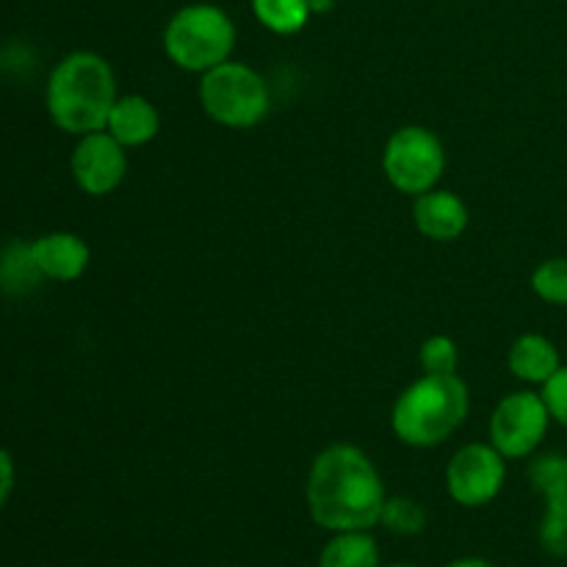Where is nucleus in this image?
Returning a JSON list of instances; mask_svg holds the SVG:
<instances>
[{"mask_svg": "<svg viewBox=\"0 0 567 567\" xmlns=\"http://www.w3.org/2000/svg\"><path fill=\"white\" fill-rule=\"evenodd\" d=\"M385 482L374 460L352 443H332L310 463L305 502L324 532H371L385 507Z\"/></svg>", "mask_w": 567, "mask_h": 567, "instance_id": "obj_1", "label": "nucleus"}, {"mask_svg": "<svg viewBox=\"0 0 567 567\" xmlns=\"http://www.w3.org/2000/svg\"><path fill=\"white\" fill-rule=\"evenodd\" d=\"M120 89L116 72L105 55L94 50H72L50 70L44 83V105L59 131L70 136L105 131Z\"/></svg>", "mask_w": 567, "mask_h": 567, "instance_id": "obj_2", "label": "nucleus"}, {"mask_svg": "<svg viewBox=\"0 0 567 567\" xmlns=\"http://www.w3.org/2000/svg\"><path fill=\"white\" fill-rule=\"evenodd\" d=\"M471 393L460 374H421L396 396L391 430L410 449H435L468 421Z\"/></svg>", "mask_w": 567, "mask_h": 567, "instance_id": "obj_3", "label": "nucleus"}, {"mask_svg": "<svg viewBox=\"0 0 567 567\" xmlns=\"http://www.w3.org/2000/svg\"><path fill=\"white\" fill-rule=\"evenodd\" d=\"M161 44L172 66L205 75L233 59L236 22L216 3H188L166 20Z\"/></svg>", "mask_w": 567, "mask_h": 567, "instance_id": "obj_4", "label": "nucleus"}, {"mask_svg": "<svg viewBox=\"0 0 567 567\" xmlns=\"http://www.w3.org/2000/svg\"><path fill=\"white\" fill-rule=\"evenodd\" d=\"M197 97L205 116L227 131H249L260 125L271 109L266 78L244 61H225L199 75Z\"/></svg>", "mask_w": 567, "mask_h": 567, "instance_id": "obj_5", "label": "nucleus"}, {"mask_svg": "<svg viewBox=\"0 0 567 567\" xmlns=\"http://www.w3.org/2000/svg\"><path fill=\"white\" fill-rule=\"evenodd\" d=\"M382 175L399 194L419 197L441 186L446 175V147L424 125H404L382 147Z\"/></svg>", "mask_w": 567, "mask_h": 567, "instance_id": "obj_6", "label": "nucleus"}, {"mask_svg": "<svg viewBox=\"0 0 567 567\" xmlns=\"http://www.w3.org/2000/svg\"><path fill=\"white\" fill-rule=\"evenodd\" d=\"M554 419L537 388H520L498 399L487 424V437L507 460H532L546 443Z\"/></svg>", "mask_w": 567, "mask_h": 567, "instance_id": "obj_7", "label": "nucleus"}, {"mask_svg": "<svg viewBox=\"0 0 567 567\" xmlns=\"http://www.w3.org/2000/svg\"><path fill=\"white\" fill-rule=\"evenodd\" d=\"M509 460L491 441L460 446L446 465V493L465 509L487 507L507 485Z\"/></svg>", "mask_w": 567, "mask_h": 567, "instance_id": "obj_8", "label": "nucleus"}, {"mask_svg": "<svg viewBox=\"0 0 567 567\" xmlns=\"http://www.w3.org/2000/svg\"><path fill=\"white\" fill-rule=\"evenodd\" d=\"M127 153L109 131H94L78 136L70 155V172L75 186L89 197H109L125 183Z\"/></svg>", "mask_w": 567, "mask_h": 567, "instance_id": "obj_9", "label": "nucleus"}, {"mask_svg": "<svg viewBox=\"0 0 567 567\" xmlns=\"http://www.w3.org/2000/svg\"><path fill=\"white\" fill-rule=\"evenodd\" d=\"M468 205L460 194L449 192V188L437 186L432 192L413 197V225L430 241H457L468 230Z\"/></svg>", "mask_w": 567, "mask_h": 567, "instance_id": "obj_10", "label": "nucleus"}, {"mask_svg": "<svg viewBox=\"0 0 567 567\" xmlns=\"http://www.w3.org/2000/svg\"><path fill=\"white\" fill-rule=\"evenodd\" d=\"M33 264L50 282H75L86 275L92 249L78 233L53 230L31 241Z\"/></svg>", "mask_w": 567, "mask_h": 567, "instance_id": "obj_11", "label": "nucleus"}, {"mask_svg": "<svg viewBox=\"0 0 567 567\" xmlns=\"http://www.w3.org/2000/svg\"><path fill=\"white\" fill-rule=\"evenodd\" d=\"M559 365H563V354H559L557 343L551 338L540 336V332H524L507 349L509 374L524 382L526 388L540 391L557 374Z\"/></svg>", "mask_w": 567, "mask_h": 567, "instance_id": "obj_12", "label": "nucleus"}, {"mask_svg": "<svg viewBox=\"0 0 567 567\" xmlns=\"http://www.w3.org/2000/svg\"><path fill=\"white\" fill-rule=\"evenodd\" d=\"M105 131L125 150H138L161 133V114L144 94H120L111 109Z\"/></svg>", "mask_w": 567, "mask_h": 567, "instance_id": "obj_13", "label": "nucleus"}, {"mask_svg": "<svg viewBox=\"0 0 567 567\" xmlns=\"http://www.w3.org/2000/svg\"><path fill=\"white\" fill-rule=\"evenodd\" d=\"M319 567H380V546L371 532H332L319 554Z\"/></svg>", "mask_w": 567, "mask_h": 567, "instance_id": "obj_14", "label": "nucleus"}, {"mask_svg": "<svg viewBox=\"0 0 567 567\" xmlns=\"http://www.w3.org/2000/svg\"><path fill=\"white\" fill-rule=\"evenodd\" d=\"M252 17L277 37H293L310 22V0H249Z\"/></svg>", "mask_w": 567, "mask_h": 567, "instance_id": "obj_15", "label": "nucleus"}, {"mask_svg": "<svg viewBox=\"0 0 567 567\" xmlns=\"http://www.w3.org/2000/svg\"><path fill=\"white\" fill-rule=\"evenodd\" d=\"M37 264H33L31 244L14 241L0 252V288L6 293H28L42 282Z\"/></svg>", "mask_w": 567, "mask_h": 567, "instance_id": "obj_16", "label": "nucleus"}, {"mask_svg": "<svg viewBox=\"0 0 567 567\" xmlns=\"http://www.w3.org/2000/svg\"><path fill=\"white\" fill-rule=\"evenodd\" d=\"M529 288L540 302L551 308H567V258H546L535 266L529 277Z\"/></svg>", "mask_w": 567, "mask_h": 567, "instance_id": "obj_17", "label": "nucleus"}, {"mask_svg": "<svg viewBox=\"0 0 567 567\" xmlns=\"http://www.w3.org/2000/svg\"><path fill=\"white\" fill-rule=\"evenodd\" d=\"M537 537L548 557L567 559V493L546 498Z\"/></svg>", "mask_w": 567, "mask_h": 567, "instance_id": "obj_18", "label": "nucleus"}, {"mask_svg": "<svg viewBox=\"0 0 567 567\" xmlns=\"http://www.w3.org/2000/svg\"><path fill=\"white\" fill-rule=\"evenodd\" d=\"M380 526H385V529L396 537H415L424 532L426 513L415 498L388 496L380 515Z\"/></svg>", "mask_w": 567, "mask_h": 567, "instance_id": "obj_19", "label": "nucleus"}, {"mask_svg": "<svg viewBox=\"0 0 567 567\" xmlns=\"http://www.w3.org/2000/svg\"><path fill=\"white\" fill-rule=\"evenodd\" d=\"M529 482L535 487V493H540L543 502L551 496H559V493H567V454H535L529 463Z\"/></svg>", "mask_w": 567, "mask_h": 567, "instance_id": "obj_20", "label": "nucleus"}, {"mask_svg": "<svg viewBox=\"0 0 567 567\" xmlns=\"http://www.w3.org/2000/svg\"><path fill=\"white\" fill-rule=\"evenodd\" d=\"M419 365L424 374H457L460 369V347L449 336H430L419 349Z\"/></svg>", "mask_w": 567, "mask_h": 567, "instance_id": "obj_21", "label": "nucleus"}, {"mask_svg": "<svg viewBox=\"0 0 567 567\" xmlns=\"http://www.w3.org/2000/svg\"><path fill=\"white\" fill-rule=\"evenodd\" d=\"M543 399L548 404V413H551L554 424L565 426L567 430V363L559 365L557 374L540 388Z\"/></svg>", "mask_w": 567, "mask_h": 567, "instance_id": "obj_22", "label": "nucleus"}, {"mask_svg": "<svg viewBox=\"0 0 567 567\" xmlns=\"http://www.w3.org/2000/svg\"><path fill=\"white\" fill-rule=\"evenodd\" d=\"M14 482H17V468H14V460L6 449H0V509L6 507L9 502L11 491H14Z\"/></svg>", "mask_w": 567, "mask_h": 567, "instance_id": "obj_23", "label": "nucleus"}, {"mask_svg": "<svg viewBox=\"0 0 567 567\" xmlns=\"http://www.w3.org/2000/svg\"><path fill=\"white\" fill-rule=\"evenodd\" d=\"M446 567H496V565L485 563V559L480 557H463V559H454V563H449Z\"/></svg>", "mask_w": 567, "mask_h": 567, "instance_id": "obj_24", "label": "nucleus"}, {"mask_svg": "<svg viewBox=\"0 0 567 567\" xmlns=\"http://www.w3.org/2000/svg\"><path fill=\"white\" fill-rule=\"evenodd\" d=\"M336 3L338 0H310V11H313V17L324 14V11H330Z\"/></svg>", "mask_w": 567, "mask_h": 567, "instance_id": "obj_25", "label": "nucleus"}, {"mask_svg": "<svg viewBox=\"0 0 567 567\" xmlns=\"http://www.w3.org/2000/svg\"><path fill=\"white\" fill-rule=\"evenodd\" d=\"M388 567H419V565H388Z\"/></svg>", "mask_w": 567, "mask_h": 567, "instance_id": "obj_26", "label": "nucleus"}, {"mask_svg": "<svg viewBox=\"0 0 567 567\" xmlns=\"http://www.w3.org/2000/svg\"><path fill=\"white\" fill-rule=\"evenodd\" d=\"M0 75H3V59H0Z\"/></svg>", "mask_w": 567, "mask_h": 567, "instance_id": "obj_27", "label": "nucleus"}]
</instances>
